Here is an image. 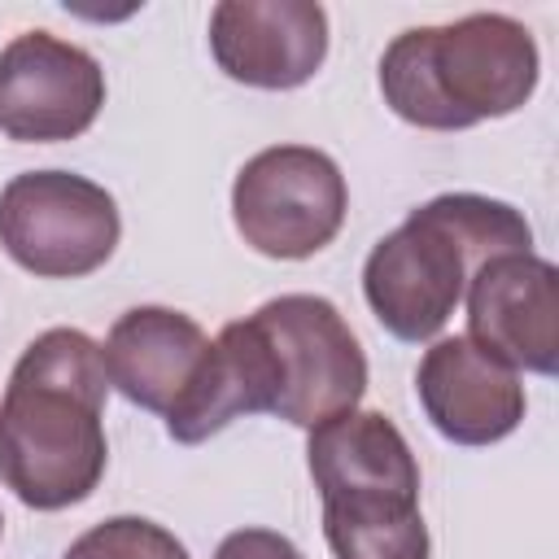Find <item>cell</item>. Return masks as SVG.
Listing matches in <instances>:
<instances>
[{
	"label": "cell",
	"mask_w": 559,
	"mask_h": 559,
	"mask_svg": "<svg viewBox=\"0 0 559 559\" xmlns=\"http://www.w3.org/2000/svg\"><path fill=\"white\" fill-rule=\"evenodd\" d=\"M349 192L341 166L310 144H275L253 153L231 183V218L240 240L280 262L328 249L345 223Z\"/></svg>",
	"instance_id": "5"
},
{
	"label": "cell",
	"mask_w": 559,
	"mask_h": 559,
	"mask_svg": "<svg viewBox=\"0 0 559 559\" xmlns=\"http://www.w3.org/2000/svg\"><path fill=\"white\" fill-rule=\"evenodd\" d=\"M528 218L480 192H441L406 214L362 262V297L397 341H432L467 293V280L498 253H528Z\"/></svg>",
	"instance_id": "2"
},
{
	"label": "cell",
	"mask_w": 559,
	"mask_h": 559,
	"mask_svg": "<svg viewBox=\"0 0 559 559\" xmlns=\"http://www.w3.org/2000/svg\"><path fill=\"white\" fill-rule=\"evenodd\" d=\"M467 341L511 371H559V271L528 253H498L467 280Z\"/></svg>",
	"instance_id": "8"
},
{
	"label": "cell",
	"mask_w": 559,
	"mask_h": 559,
	"mask_svg": "<svg viewBox=\"0 0 559 559\" xmlns=\"http://www.w3.org/2000/svg\"><path fill=\"white\" fill-rule=\"evenodd\" d=\"M66 559H192V555L170 528L144 515H114L87 528L66 550Z\"/></svg>",
	"instance_id": "13"
},
{
	"label": "cell",
	"mask_w": 559,
	"mask_h": 559,
	"mask_svg": "<svg viewBox=\"0 0 559 559\" xmlns=\"http://www.w3.org/2000/svg\"><path fill=\"white\" fill-rule=\"evenodd\" d=\"M0 528H4V515H0Z\"/></svg>",
	"instance_id": "15"
},
{
	"label": "cell",
	"mask_w": 559,
	"mask_h": 559,
	"mask_svg": "<svg viewBox=\"0 0 559 559\" xmlns=\"http://www.w3.org/2000/svg\"><path fill=\"white\" fill-rule=\"evenodd\" d=\"M122 236L114 197L74 170H26L0 188V245L39 280L100 271Z\"/></svg>",
	"instance_id": "6"
},
{
	"label": "cell",
	"mask_w": 559,
	"mask_h": 559,
	"mask_svg": "<svg viewBox=\"0 0 559 559\" xmlns=\"http://www.w3.org/2000/svg\"><path fill=\"white\" fill-rule=\"evenodd\" d=\"M214 559H306V555L275 528H236L218 542Z\"/></svg>",
	"instance_id": "14"
},
{
	"label": "cell",
	"mask_w": 559,
	"mask_h": 559,
	"mask_svg": "<svg viewBox=\"0 0 559 559\" xmlns=\"http://www.w3.org/2000/svg\"><path fill=\"white\" fill-rule=\"evenodd\" d=\"M105 105L100 61L57 39L52 31H22L0 48V131L17 144L79 140Z\"/></svg>",
	"instance_id": "7"
},
{
	"label": "cell",
	"mask_w": 559,
	"mask_h": 559,
	"mask_svg": "<svg viewBox=\"0 0 559 559\" xmlns=\"http://www.w3.org/2000/svg\"><path fill=\"white\" fill-rule=\"evenodd\" d=\"M210 52L245 87L288 92L328 57V13L314 0H223L210 13Z\"/></svg>",
	"instance_id": "9"
},
{
	"label": "cell",
	"mask_w": 559,
	"mask_h": 559,
	"mask_svg": "<svg viewBox=\"0 0 559 559\" xmlns=\"http://www.w3.org/2000/svg\"><path fill=\"white\" fill-rule=\"evenodd\" d=\"M105 354L79 328H48L9 371L0 397V485L35 507L66 511L96 493L105 441Z\"/></svg>",
	"instance_id": "1"
},
{
	"label": "cell",
	"mask_w": 559,
	"mask_h": 559,
	"mask_svg": "<svg viewBox=\"0 0 559 559\" xmlns=\"http://www.w3.org/2000/svg\"><path fill=\"white\" fill-rule=\"evenodd\" d=\"M323 537L336 559H428L419 489H341L323 498Z\"/></svg>",
	"instance_id": "12"
},
{
	"label": "cell",
	"mask_w": 559,
	"mask_h": 559,
	"mask_svg": "<svg viewBox=\"0 0 559 559\" xmlns=\"http://www.w3.org/2000/svg\"><path fill=\"white\" fill-rule=\"evenodd\" d=\"M249 319L275 371L271 415L297 428H319L345 411H358L367 393V358L328 297L284 293L262 301Z\"/></svg>",
	"instance_id": "4"
},
{
	"label": "cell",
	"mask_w": 559,
	"mask_h": 559,
	"mask_svg": "<svg viewBox=\"0 0 559 559\" xmlns=\"http://www.w3.org/2000/svg\"><path fill=\"white\" fill-rule=\"evenodd\" d=\"M537 39L511 13L402 31L380 57L384 105L424 131H463L515 114L537 92Z\"/></svg>",
	"instance_id": "3"
},
{
	"label": "cell",
	"mask_w": 559,
	"mask_h": 559,
	"mask_svg": "<svg viewBox=\"0 0 559 559\" xmlns=\"http://www.w3.org/2000/svg\"><path fill=\"white\" fill-rule=\"evenodd\" d=\"M415 393L428 424L454 445H493L511 437L528 406L520 371L467 336H441L424 349Z\"/></svg>",
	"instance_id": "10"
},
{
	"label": "cell",
	"mask_w": 559,
	"mask_h": 559,
	"mask_svg": "<svg viewBox=\"0 0 559 559\" xmlns=\"http://www.w3.org/2000/svg\"><path fill=\"white\" fill-rule=\"evenodd\" d=\"M210 345L214 341L183 310L135 306L109 328L100 354H105L109 384L127 402L170 419L192 397V389L210 362Z\"/></svg>",
	"instance_id": "11"
}]
</instances>
